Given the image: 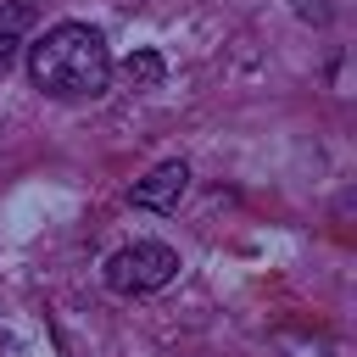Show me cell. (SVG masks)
I'll return each mask as SVG.
<instances>
[{
    "label": "cell",
    "instance_id": "1",
    "mask_svg": "<svg viewBox=\"0 0 357 357\" xmlns=\"http://www.w3.org/2000/svg\"><path fill=\"white\" fill-rule=\"evenodd\" d=\"M28 78L33 89L56 100H95L112 84V50L100 28L89 22H56L28 45Z\"/></svg>",
    "mask_w": 357,
    "mask_h": 357
},
{
    "label": "cell",
    "instance_id": "2",
    "mask_svg": "<svg viewBox=\"0 0 357 357\" xmlns=\"http://www.w3.org/2000/svg\"><path fill=\"white\" fill-rule=\"evenodd\" d=\"M173 273H178V251L162 240H134L106 257V290H117V296H151V290L173 284Z\"/></svg>",
    "mask_w": 357,
    "mask_h": 357
},
{
    "label": "cell",
    "instance_id": "3",
    "mask_svg": "<svg viewBox=\"0 0 357 357\" xmlns=\"http://www.w3.org/2000/svg\"><path fill=\"white\" fill-rule=\"evenodd\" d=\"M184 190H190V167H184V162H156L145 178H134L128 201L145 206V212H173Z\"/></svg>",
    "mask_w": 357,
    "mask_h": 357
},
{
    "label": "cell",
    "instance_id": "4",
    "mask_svg": "<svg viewBox=\"0 0 357 357\" xmlns=\"http://www.w3.org/2000/svg\"><path fill=\"white\" fill-rule=\"evenodd\" d=\"M162 73H167V67H162V56H156V50H134V56L123 61V78H128L134 89H156V84H162Z\"/></svg>",
    "mask_w": 357,
    "mask_h": 357
},
{
    "label": "cell",
    "instance_id": "5",
    "mask_svg": "<svg viewBox=\"0 0 357 357\" xmlns=\"http://www.w3.org/2000/svg\"><path fill=\"white\" fill-rule=\"evenodd\" d=\"M28 22H33V6H28V0H11V6L0 11V28H11V33H22Z\"/></svg>",
    "mask_w": 357,
    "mask_h": 357
},
{
    "label": "cell",
    "instance_id": "6",
    "mask_svg": "<svg viewBox=\"0 0 357 357\" xmlns=\"http://www.w3.org/2000/svg\"><path fill=\"white\" fill-rule=\"evenodd\" d=\"M17 45H22V39H17V33H11V28H0V67H6V61H11V56H17Z\"/></svg>",
    "mask_w": 357,
    "mask_h": 357
}]
</instances>
